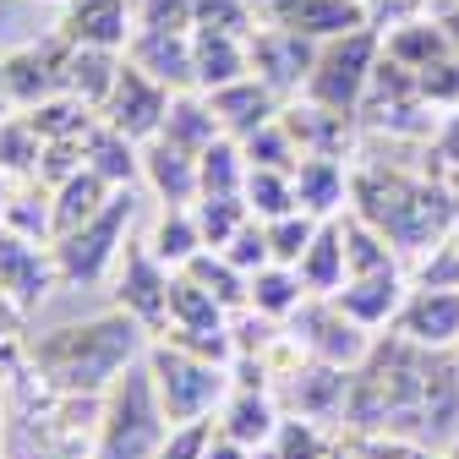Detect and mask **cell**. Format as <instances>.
Wrapping results in <instances>:
<instances>
[{
	"mask_svg": "<svg viewBox=\"0 0 459 459\" xmlns=\"http://www.w3.org/2000/svg\"><path fill=\"white\" fill-rule=\"evenodd\" d=\"M192 213H197V230H203V247H224L236 230L252 219V208H247V197H197L192 203Z\"/></svg>",
	"mask_w": 459,
	"mask_h": 459,
	"instance_id": "35",
	"label": "cell"
},
{
	"mask_svg": "<svg viewBox=\"0 0 459 459\" xmlns=\"http://www.w3.org/2000/svg\"><path fill=\"white\" fill-rule=\"evenodd\" d=\"M394 333H405L421 351H459V290L411 284L394 312Z\"/></svg>",
	"mask_w": 459,
	"mask_h": 459,
	"instance_id": "11",
	"label": "cell"
},
{
	"mask_svg": "<svg viewBox=\"0 0 459 459\" xmlns=\"http://www.w3.org/2000/svg\"><path fill=\"white\" fill-rule=\"evenodd\" d=\"M279 416H284V411L268 399V388H230L213 421H219L224 437H236V443H247V448H268L273 432H279Z\"/></svg>",
	"mask_w": 459,
	"mask_h": 459,
	"instance_id": "21",
	"label": "cell"
},
{
	"mask_svg": "<svg viewBox=\"0 0 459 459\" xmlns=\"http://www.w3.org/2000/svg\"><path fill=\"white\" fill-rule=\"evenodd\" d=\"M159 137L203 159V153H208V148L224 137L219 115H213V99H208L203 88H186V93H176V99H169V115H164V132H159Z\"/></svg>",
	"mask_w": 459,
	"mask_h": 459,
	"instance_id": "23",
	"label": "cell"
},
{
	"mask_svg": "<svg viewBox=\"0 0 459 459\" xmlns=\"http://www.w3.org/2000/svg\"><path fill=\"white\" fill-rule=\"evenodd\" d=\"M454 192H459V176H454Z\"/></svg>",
	"mask_w": 459,
	"mask_h": 459,
	"instance_id": "46",
	"label": "cell"
},
{
	"mask_svg": "<svg viewBox=\"0 0 459 459\" xmlns=\"http://www.w3.org/2000/svg\"><path fill=\"white\" fill-rule=\"evenodd\" d=\"M143 361H148V372H153V383H159V399H164L169 421L219 416L224 394H230V367H224V361H208V356L186 351V344L164 339V333L148 344Z\"/></svg>",
	"mask_w": 459,
	"mask_h": 459,
	"instance_id": "4",
	"label": "cell"
},
{
	"mask_svg": "<svg viewBox=\"0 0 459 459\" xmlns=\"http://www.w3.org/2000/svg\"><path fill=\"white\" fill-rule=\"evenodd\" d=\"M197 169H203V197H241L247 192V148L236 143V137H219L203 159H197Z\"/></svg>",
	"mask_w": 459,
	"mask_h": 459,
	"instance_id": "32",
	"label": "cell"
},
{
	"mask_svg": "<svg viewBox=\"0 0 459 459\" xmlns=\"http://www.w3.org/2000/svg\"><path fill=\"white\" fill-rule=\"evenodd\" d=\"M247 208L252 219H279V213H296V169H247Z\"/></svg>",
	"mask_w": 459,
	"mask_h": 459,
	"instance_id": "34",
	"label": "cell"
},
{
	"mask_svg": "<svg viewBox=\"0 0 459 459\" xmlns=\"http://www.w3.org/2000/svg\"><path fill=\"white\" fill-rule=\"evenodd\" d=\"M219 252H224L230 263H236V268H241L247 279H252L257 268H268V263H273V252H268V230H263V219H247V224L236 230V236H230V241L219 247Z\"/></svg>",
	"mask_w": 459,
	"mask_h": 459,
	"instance_id": "40",
	"label": "cell"
},
{
	"mask_svg": "<svg viewBox=\"0 0 459 459\" xmlns=\"http://www.w3.org/2000/svg\"><path fill=\"white\" fill-rule=\"evenodd\" d=\"M351 197H356V213L367 224H377L399 252H432L448 236V224L459 219V192L454 186L411 181V176H399V169H388V176L356 169Z\"/></svg>",
	"mask_w": 459,
	"mask_h": 459,
	"instance_id": "2",
	"label": "cell"
},
{
	"mask_svg": "<svg viewBox=\"0 0 459 459\" xmlns=\"http://www.w3.org/2000/svg\"><path fill=\"white\" fill-rule=\"evenodd\" d=\"M405 290H411V284H405V273H399V268H377V273H351V279L333 290V301L351 312L356 323L383 328V323H394Z\"/></svg>",
	"mask_w": 459,
	"mask_h": 459,
	"instance_id": "20",
	"label": "cell"
},
{
	"mask_svg": "<svg viewBox=\"0 0 459 459\" xmlns=\"http://www.w3.org/2000/svg\"><path fill=\"white\" fill-rule=\"evenodd\" d=\"M169 284H176V268H169L148 241H126L121 263H115V307L132 312L148 333H164V323H169Z\"/></svg>",
	"mask_w": 459,
	"mask_h": 459,
	"instance_id": "8",
	"label": "cell"
},
{
	"mask_svg": "<svg viewBox=\"0 0 459 459\" xmlns=\"http://www.w3.org/2000/svg\"><path fill=\"white\" fill-rule=\"evenodd\" d=\"M416 93L427 99V109H459V55H437L416 72Z\"/></svg>",
	"mask_w": 459,
	"mask_h": 459,
	"instance_id": "39",
	"label": "cell"
},
{
	"mask_svg": "<svg viewBox=\"0 0 459 459\" xmlns=\"http://www.w3.org/2000/svg\"><path fill=\"white\" fill-rule=\"evenodd\" d=\"M12 317H22V312L0 296V361H12Z\"/></svg>",
	"mask_w": 459,
	"mask_h": 459,
	"instance_id": "44",
	"label": "cell"
},
{
	"mask_svg": "<svg viewBox=\"0 0 459 459\" xmlns=\"http://www.w3.org/2000/svg\"><path fill=\"white\" fill-rule=\"evenodd\" d=\"M307 296H312L307 279H301V268H290V263H268V268H257V273L247 279V307H252L257 317H268V323H290Z\"/></svg>",
	"mask_w": 459,
	"mask_h": 459,
	"instance_id": "26",
	"label": "cell"
},
{
	"mask_svg": "<svg viewBox=\"0 0 459 459\" xmlns=\"http://www.w3.org/2000/svg\"><path fill=\"white\" fill-rule=\"evenodd\" d=\"M49 284H61L55 273V252H39L33 236H17V230H0V296H6L17 312H33Z\"/></svg>",
	"mask_w": 459,
	"mask_h": 459,
	"instance_id": "13",
	"label": "cell"
},
{
	"mask_svg": "<svg viewBox=\"0 0 459 459\" xmlns=\"http://www.w3.org/2000/svg\"><path fill=\"white\" fill-rule=\"evenodd\" d=\"M169 411L159 399V383L148 361H132L99 394V421H93V459H159L169 437Z\"/></svg>",
	"mask_w": 459,
	"mask_h": 459,
	"instance_id": "3",
	"label": "cell"
},
{
	"mask_svg": "<svg viewBox=\"0 0 459 459\" xmlns=\"http://www.w3.org/2000/svg\"><path fill=\"white\" fill-rule=\"evenodd\" d=\"M290 344L301 356H312V361L356 372L367 361V351H372V328L356 323L333 296H307L296 307V317H290Z\"/></svg>",
	"mask_w": 459,
	"mask_h": 459,
	"instance_id": "7",
	"label": "cell"
},
{
	"mask_svg": "<svg viewBox=\"0 0 459 459\" xmlns=\"http://www.w3.org/2000/svg\"><path fill=\"white\" fill-rule=\"evenodd\" d=\"M383 61V39L377 28H351V33H339V39H323L317 44V66L307 77V99L339 109V115H361V99L372 88V72Z\"/></svg>",
	"mask_w": 459,
	"mask_h": 459,
	"instance_id": "6",
	"label": "cell"
},
{
	"mask_svg": "<svg viewBox=\"0 0 459 459\" xmlns=\"http://www.w3.org/2000/svg\"><path fill=\"white\" fill-rule=\"evenodd\" d=\"M115 197V186L99 176V169H72L66 181H55V192H49V219H55V236H66V230H77V224H88L104 203ZM49 236V241H55Z\"/></svg>",
	"mask_w": 459,
	"mask_h": 459,
	"instance_id": "25",
	"label": "cell"
},
{
	"mask_svg": "<svg viewBox=\"0 0 459 459\" xmlns=\"http://www.w3.org/2000/svg\"><path fill=\"white\" fill-rule=\"evenodd\" d=\"M186 279H197L203 284V290L219 301V307H230V312H247V273L236 268V263H230L224 252H213V247H203L186 268H181Z\"/></svg>",
	"mask_w": 459,
	"mask_h": 459,
	"instance_id": "31",
	"label": "cell"
},
{
	"mask_svg": "<svg viewBox=\"0 0 459 459\" xmlns=\"http://www.w3.org/2000/svg\"><path fill=\"white\" fill-rule=\"evenodd\" d=\"M169 99H176V93H169L164 82H153L148 72H137V66L126 61L121 77H115V88H109V99H104V109H99V121L115 126L121 137H132V143H153V137L164 132Z\"/></svg>",
	"mask_w": 459,
	"mask_h": 459,
	"instance_id": "9",
	"label": "cell"
},
{
	"mask_svg": "<svg viewBox=\"0 0 459 459\" xmlns=\"http://www.w3.org/2000/svg\"><path fill=\"white\" fill-rule=\"evenodd\" d=\"M296 268H301V279H307L312 296H333L339 284L351 279V263H344V213L317 224V236H312V247L301 252Z\"/></svg>",
	"mask_w": 459,
	"mask_h": 459,
	"instance_id": "27",
	"label": "cell"
},
{
	"mask_svg": "<svg viewBox=\"0 0 459 459\" xmlns=\"http://www.w3.org/2000/svg\"><path fill=\"white\" fill-rule=\"evenodd\" d=\"M137 28H153V33H192V28H197V0H137Z\"/></svg>",
	"mask_w": 459,
	"mask_h": 459,
	"instance_id": "41",
	"label": "cell"
},
{
	"mask_svg": "<svg viewBox=\"0 0 459 459\" xmlns=\"http://www.w3.org/2000/svg\"><path fill=\"white\" fill-rule=\"evenodd\" d=\"M55 6H61V0H55Z\"/></svg>",
	"mask_w": 459,
	"mask_h": 459,
	"instance_id": "47",
	"label": "cell"
},
{
	"mask_svg": "<svg viewBox=\"0 0 459 459\" xmlns=\"http://www.w3.org/2000/svg\"><path fill=\"white\" fill-rule=\"evenodd\" d=\"M192 61H197V88L213 93L236 77H252V39L230 28H192Z\"/></svg>",
	"mask_w": 459,
	"mask_h": 459,
	"instance_id": "17",
	"label": "cell"
},
{
	"mask_svg": "<svg viewBox=\"0 0 459 459\" xmlns=\"http://www.w3.org/2000/svg\"><path fill=\"white\" fill-rule=\"evenodd\" d=\"M213 432H219L213 416H203V421H176V427H169V437H164V448H159V459H208Z\"/></svg>",
	"mask_w": 459,
	"mask_h": 459,
	"instance_id": "42",
	"label": "cell"
},
{
	"mask_svg": "<svg viewBox=\"0 0 459 459\" xmlns=\"http://www.w3.org/2000/svg\"><path fill=\"white\" fill-rule=\"evenodd\" d=\"M143 186L164 203V208H192L203 197V169H197V153L176 148V143H143Z\"/></svg>",
	"mask_w": 459,
	"mask_h": 459,
	"instance_id": "16",
	"label": "cell"
},
{
	"mask_svg": "<svg viewBox=\"0 0 459 459\" xmlns=\"http://www.w3.org/2000/svg\"><path fill=\"white\" fill-rule=\"evenodd\" d=\"M279 121L290 126V137H296L301 153H339L344 159V137H351L356 115H339V109H328V104H317V99L301 93V104L279 109Z\"/></svg>",
	"mask_w": 459,
	"mask_h": 459,
	"instance_id": "24",
	"label": "cell"
},
{
	"mask_svg": "<svg viewBox=\"0 0 459 459\" xmlns=\"http://www.w3.org/2000/svg\"><path fill=\"white\" fill-rule=\"evenodd\" d=\"M317 66V39L301 28H257L252 33V77H263L279 99L307 93V77Z\"/></svg>",
	"mask_w": 459,
	"mask_h": 459,
	"instance_id": "10",
	"label": "cell"
},
{
	"mask_svg": "<svg viewBox=\"0 0 459 459\" xmlns=\"http://www.w3.org/2000/svg\"><path fill=\"white\" fill-rule=\"evenodd\" d=\"M454 49V39H448V28L443 22H399L388 39H383V55L388 61H399V66H411V72H421L427 61H437V55H448Z\"/></svg>",
	"mask_w": 459,
	"mask_h": 459,
	"instance_id": "30",
	"label": "cell"
},
{
	"mask_svg": "<svg viewBox=\"0 0 459 459\" xmlns=\"http://www.w3.org/2000/svg\"><path fill=\"white\" fill-rule=\"evenodd\" d=\"M132 219H137V197L132 186H115V197L77 230L55 236V273L61 284H99L115 263H121L126 241H132Z\"/></svg>",
	"mask_w": 459,
	"mask_h": 459,
	"instance_id": "5",
	"label": "cell"
},
{
	"mask_svg": "<svg viewBox=\"0 0 459 459\" xmlns=\"http://www.w3.org/2000/svg\"><path fill=\"white\" fill-rule=\"evenodd\" d=\"M213 99V115H219V126L224 137H252L257 126H268L273 115H279V93L263 82V77H236V82H224L208 93Z\"/></svg>",
	"mask_w": 459,
	"mask_h": 459,
	"instance_id": "19",
	"label": "cell"
},
{
	"mask_svg": "<svg viewBox=\"0 0 459 459\" xmlns=\"http://www.w3.org/2000/svg\"><path fill=\"white\" fill-rule=\"evenodd\" d=\"M351 203V169L339 153H301L296 164V208L312 219H339V208Z\"/></svg>",
	"mask_w": 459,
	"mask_h": 459,
	"instance_id": "18",
	"label": "cell"
},
{
	"mask_svg": "<svg viewBox=\"0 0 459 459\" xmlns=\"http://www.w3.org/2000/svg\"><path fill=\"white\" fill-rule=\"evenodd\" d=\"M82 164L99 169L109 186H132V181H143V143H132V137H121L115 126L93 121V132L82 143Z\"/></svg>",
	"mask_w": 459,
	"mask_h": 459,
	"instance_id": "28",
	"label": "cell"
},
{
	"mask_svg": "<svg viewBox=\"0 0 459 459\" xmlns=\"http://www.w3.org/2000/svg\"><path fill=\"white\" fill-rule=\"evenodd\" d=\"M12 104V93H6V66H0V109H6Z\"/></svg>",
	"mask_w": 459,
	"mask_h": 459,
	"instance_id": "45",
	"label": "cell"
},
{
	"mask_svg": "<svg viewBox=\"0 0 459 459\" xmlns=\"http://www.w3.org/2000/svg\"><path fill=\"white\" fill-rule=\"evenodd\" d=\"M148 247L169 263V268H186L197 252H203V230H197V213L192 208H164L159 224H153V236Z\"/></svg>",
	"mask_w": 459,
	"mask_h": 459,
	"instance_id": "33",
	"label": "cell"
},
{
	"mask_svg": "<svg viewBox=\"0 0 459 459\" xmlns=\"http://www.w3.org/2000/svg\"><path fill=\"white\" fill-rule=\"evenodd\" d=\"M361 459H443L432 443H416V437H367L361 443Z\"/></svg>",
	"mask_w": 459,
	"mask_h": 459,
	"instance_id": "43",
	"label": "cell"
},
{
	"mask_svg": "<svg viewBox=\"0 0 459 459\" xmlns=\"http://www.w3.org/2000/svg\"><path fill=\"white\" fill-rule=\"evenodd\" d=\"M126 61H132L137 72H148L153 82H164L169 93L197 88L192 33H153V28H137V33H132V44H126Z\"/></svg>",
	"mask_w": 459,
	"mask_h": 459,
	"instance_id": "15",
	"label": "cell"
},
{
	"mask_svg": "<svg viewBox=\"0 0 459 459\" xmlns=\"http://www.w3.org/2000/svg\"><path fill=\"white\" fill-rule=\"evenodd\" d=\"M137 33V0H61V39L126 49Z\"/></svg>",
	"mask_w": 459,
	"mask_h": 459,
	"instance_id": "14",
	"label": "cell"
},
{
	"mask_svg": "<svg viewBox=\"0 0 459 459\" xmlns=\"http://www.w3.org/2000/svg\"><path fill=\"white\" fill-rule=\"evenodd\" d=\"M126 66V49H99V44H66V93L82 99L93 115L104 109L115 77Z\"/></svg>",
	"mask_w": 459,
	"mask_h": 459,
	"instance_id": "22",
	"label": "cell"
},
{
	"mask_svg": "<svg viewBox=\"0 0 459 459\" xmlns=\"http://www.w3.org/2000/svg\"><path fill=\"white\" fill-rule=\"evenodd\" d=\"M148 344L153 339L132 312L109 307L88 323H66L28 339V367L55 394H104L132 361L148 356Z\"/></svg>",
	"mask_w": 459,
	"mask_h": 459,
	"instance_id": "1",
	"label": "cell"
},
{
	"mask_svg": "<svg viewBox=\"0 0 459 459\" xmlns=\"http://www.w3.org/2000/svg\"><path fill=\"white\" fill-rule=\"evenodd\" d=\"M0 459H6V454H0Z\"/></svg>",
	"mask_w": 459,
	"mask_h": 459,
	"instance_id": "48",
	"label": "cell"
},
{
	"mask_svg": "<svg viewBox=\"0 0 459 459\" xmlns=\"http://www.w3.org/2000/svg\"><path fill=\"white\" fill-rule=\"evenodd\" d=\"M230 328V307H219L197 279H186L176 268V284H169V323L164 333H224Z\"/></svg>",
	"mask_w": 459,
	"mask_h": 459,
	"instance_id": "29",
	"label": "cell"
},
{
	"mask_svg": "<svg viewBox=\"0 0 459 459\" xmlns=\"http://www.w3.org/2000/svg\"><path fill=\"white\" fill-rule=\"evenodd\" d=\"M241 148H247V164H263V169H296L301 164V148H296L290 126H284L279 115L268 126H257L252 137H241Z\"/></svg>",
	"mask_w": 459,
	"mask_h": 459,
	"instance_id": "36",
	"label": "cell"
},
{
	"mask_svg": "<svg viewBox=\"0 0 459 459\" xmlns=\"http://www.w3.org/2000/svg\"><path fill=\"white\" fill-rule=\"evenodd\" d=\"M317 224L323 219H312V213H279V219H263V230H268V252H273V263H301V252L312 247V236H317Z\"/></svg>",
	"mask_w": 459,
	"mask_h": 459,
	"instance_id": "37",
	"label": "cell"
},
{
	"mask_svg": "<svg viewBox=\"0 0 459 459\" xmlns=\"http://www.w3.org/2000/svg\"><path fill=\"white\" fill-rule=\"evenodd\" d=\"M279 459H328V437L317 432L312 416H279V432L268 443Z\"/></svg>",
	"mask_w": 459,
	"mask_h": 459,
	"instance_id": "38",
	"label": "cell"
},
{
	"mask_svg": "<svg viewBox=\"0 0 459 459\" xmlns=\"http://www.w3.org/2000/svg\"><path fill=\"white\" fill-rule=\"evenodd\" d=\"M0 66H6V93H12L17 109H33L44 99H61L66 93V39L55 33L44 44H22Z\"/></svg>",
	"mask_w": 459,
	"mask_h": 459,
	"instance_id": "12",
	"label": "cell"
}]
</instances>
